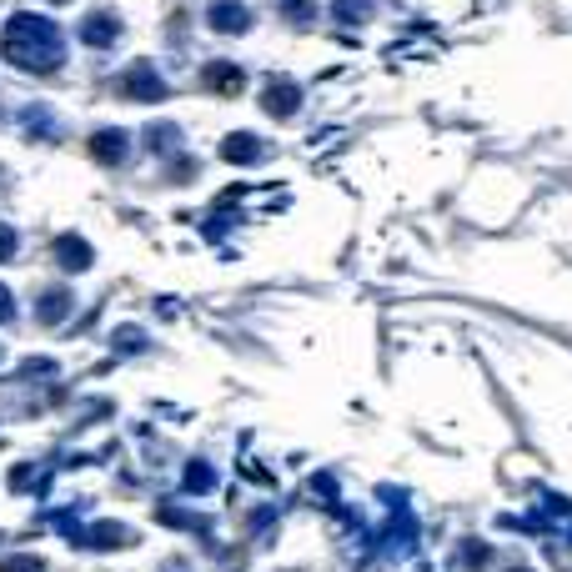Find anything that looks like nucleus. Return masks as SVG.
Listing matches in <instances>:
<instances>
[{
  "label": "nucleus",
  "instance_id": "6",
  "mask_svg": "<svg viewBox=\"0 0 572 572\" xmlns=\"http://www.w3.org/2000/svg\"><path fill=\"white\" fill-rule=\"evenodd\" d=\"M126 151H131V136H126L121 126H101V131L91 136V156H96V161H106V166H121V161H126Z\"/></svg>",
  "mask_w": 572,
  "mask_h": 572
},
{
  "label": "nucleus",
  "instance_id": "14",
  "mask_svg": "<svg viewBox=\"0 0 572 572\" xmlns=\"http://www.w3.org/2000/svg\"><path fill=\"white\" fill-rule=\"evenodd\" d=\"M181 482H186V492H211L216 487V467L196 457V462H186V477Z\"/></svg>",
  "mask_w": 572,
  "mask_h": 572
},
{
  "label": "nucleus",
  "instance_id": "23",
  "mask_svg": "<svg viewBox=\"0 0 572 572\" xmlns=\"http://www.w3.org/2000/svg\"><path fill=\"white\" fill-rule=\"evenodd\" d=\"M51 6H66V0H51Z\"/></svg>",
  "mask_w": 572,
  "mask_h": 572
},
{
  "label": "nucleus",
  "instance_id": "16",
  "mask_svg": "<svg viewBox=\"0 0 572 572\" xmlns=\"http://www.w3.org/2000/svg\"><path fill=\"white\" fill-rule=\"evenodd\" d=\"M11 487H16V492H46L51 477H46L41 467H16V472H11Z\"/></svg>",
  "mask_w": 572,
  "mask_h": 572
},
{
  "label": "nucleus",
  "instance_id": "12",
  "mask_svg": "<svg viewBox=\"0 0 572 572\" xmlns=\"http://www.w3.org/2000/svg\"><path fill=\"white\" fill-rule=\"evenodd\" d=\"M372 11H377L372 0H337V6H332L337 26H352V31H357V26H367V21H372Z\"/></svg>",
  "mask_w": 572,
  "mask_h": 572
},
{
  "label": "nucleus",
  "instance_id": "20",
  "mask_svg": "<svg viewBox=\"0 0 572 572\" xmlns=\"http://www.w3.org/2000/svg\"><path fill=\"white\" fill-rule=\"evenodd\" d=\"M16 322V297H11V286H0V327Z\"/></svg>",
  "mask_w": 572,
  "mask_h": 572
},
{
  "label": "nucleus",
  "instance_id": "7",
  "mask_svg": "<svg viewBox=\"0 0 572 572\" xmlns=\"http://www.w3.org/2000/svg\"><path fill=\"white\" fill-rule=\"evenodd\" d=\"M266 156V146H261V136H251V131H231L226 141H221V161H231V166H251V161H261Z\"/></svg>",
  "mask_w": 572,
  "mask_h": 572
},
{
  "label": "nucleus",
  "instance_id": "11",
  "mask_svg": "<svg viewBox=\"0 0 572 572\" xmlns=\"http://www.w3.org/2000/svg\"><path fill=\"white\" fill-rule=\"evenodd\" d=\"M71 292H66V286H51V292L36 302V312H41V322H61V317H71Z\"/></svg>",
  "mask_w": 572,
  "mask_h": 572
},
{
  "label": "nucleus",
  "instance_id": "22",
  "mask_svg": "<svg viewBox=\"0 0 572 572\" xmlns=\"http://www.w3.org/2000/svg\"><path fill=\"white\" fill-rule=\"evenodd\" d=\"M507 572H532V567H507Z\"/></svg>",
  "mask_w": 572,
  "mask_h": 572
},
{
  "label": "nucleus",
  "instance_id": "9",
  "mask_svg": "<svg viewBox=\"0 0 572 572\" xmlns=\"http://www.w3.org/2000/svg\"><path fill=\"white\" fill-rule=\"evenodd\" d=\"M56 261H61L66 271H86V266L96 261V251H91L81 236H61V241H56Z\"/></svg>",
  "mask_w": 572,
  "mask_h": 572
},
{
  "label": "nucleus",
  "instance_id": "5",
  "mask_svg": "<svg viewBox=\"0 0 572 572\" xmlns=\"http://www.w3.org/2000/svg\"><path fill=\"white\" fill-rule=\"evenodd\" d=\"M81 41H86L91 51L116 46V41H121V16H116V11H91V16L81 21Z\"/></svg>",
  "mask_w": 572,
  "mask_h": 572
},
{
  "label": "nucleus",
  "instance_id": "1",
  "mask_svg": "<svg viewBox=\"0 0 572 572\" xmlns=\"http://www.w3.org/2000/svg\"><path fill=\"white\" fill-rule=\"evenodd\" d=\"M0 51L16 71H31V76H51L66 66V31L51 21V16H36V11H21L6 21V36H0Z\"/></svg>",
  "mask_w": 572,
  "mask_h": 572
},
{
  "label": "nucleus",
  "instance_id": "18",
  "mask_svg": "<svg viewBox=\"0 0 572 572\" xmlns=\"http://www.w3.org/2000/svg\"><path fill=\"white\" fill-rule=\"evenodd\" d=\"M16 251H21V236H16V231H11L6 221H0V261H11Z\"/></svg>",
  "mask_w": 572,
  "mask_h": 572
},
{
  "label": "nucleus",
  "instance_id": "8",
  "mask_svg": "<svg viewBox=\"0 0 572 572\" xmlns=\"http://www.w3.org/2000/svg\"><path fill=\"white\" fill-rule=\"evenodd\" d=\"M71 542H76V547H126L131 532H126L121 522H96V527H81Z\"/></svg>",
  "mask_w": 572,
  "mask_h": 572
},
{
  "label": "nucleus",
  "instance_id": "19",
  "mask_svg": "<svg viewBox=\"0 0 572 572\" xmlns=\"http://www.w3.org/2000/svg\"><path fill=\"white\" fill-rule=\"evenodd\" d=\"M462 562H467V567L477 572V567L487 562V542H467V547H462Z\"/></svg>",
  "mask_w": 572,
  "mask_h": 572
},
{
  "label": "nucleus",
  "instance_id": "4",
  "mask_svg": "<svg viewBox=\"0 0 572 572\" xmlns=\"http://www.w3.org/2000/svg\"><path fill=\"white\" fill-rule=\"evenodd\" d=\"M206 26H211L216 36H246V31H251V11L241 6V0H211Z\"/></svg>",
  "mask_w": 572,
  "mask_h": 572
},
{
  "label": "nucleus",
  "instance_id": "10",
  "mask_svg": "<svg viewBox=\"0 0 572 572\" xmlns=\"http://www.w3.org/2000/svg\"><path fill=\"white\" fill-rule=\"evenodd\" d=\"M201 76H206V86H211V91H226V96H236V91H241V66H231V61H211Z\"/></svg>",
  "mask_w": 572,
  "mask_h": 572
},
{
  "label": "nucleus",
  "instance_id": "2",
  "mask_svg": "<svg viewBox=\"0 0 572 572\" xmlns=\"http://www.w3.org/2000/svg\"><path fill=\"white\" fill-rule=\"evenodd\" d=\"M116 91H121L126 101H166V96H171V86L161 81V71H156L151 61H131V66L121 71Z\"/></svg>",
  "mask_w": 572,
  "mask_h": 572
},
{
  "label": "nucleus",
  "instance_id": "13",
  "mask_svg": "<svg viewBox=\"0 0 572 572\" xmlns=\"http://www.w3.org/2000/svg\"><path fill=\"white\" fill-rule=\"evenodd\" d=\"M276 11L286 16V26H297V31H307V26L317 21V0H276Z\"/></svg>",
  "mask_w": 572,
  "mask_h": 572
},
{
  "label": "nucleus",
  "instance_id": "15",
  "mask_svg": "<svg viewBox=\"0 0 572 572\" xmlns=\"http://www.w3.org/2000/svg\"><path fill=\"white\" fill-rule=\"evenodd\" d=\"M176 146H181V131H176V126H151V131H146V151H151V156H166V151H176Z\"/></svg>",
  "mask_w": 572,
  "mask_h": 572
},
{
  "label": "nucleus",
  "instance_id": "17",
  "mask_svg": "<svg viewBox=\"0 0 572 572\" xmlns=\"http://www.w3.org/2000/svg\"><path fill=\"white\" fill-rule=\"evenodd\" d=\"M111 347H116V352H136V347H146V332H136V327H121V332L111 337Z\"/></svg>",
  "mask_w": 572,
  "mask_h": 572
},
{
  "label": "nucleus",
  "instance_id": "21",
  "mask_svg": "<svg viewBox=\"0 0 572 572\" xmlns=\"http://www.w3.org/2000/svg\"><path fill=\"white\" fill-rule=\"evenodd\" d=\"M6 572H41V562L36 557H16V562H6Z\"/></svg>",
  "mask_w": 572,
  "mask_h": 572
},
{
  "label": "nucleus",
  "instance_id": "3",
  "mask_svg": "<svg viewBox=\"0 0 572 572\" xmlns=\"http://www.w3.org/2000/svg\"><path fill=\"white\" fill-rule=\"evenodd\" d=\"M261 111L266 116H297L302 111V86L292 81V76H271L266 86H261Z\"/></svg>",
  "mask_w": 572,
  "mask_h": 572
}]
</instances>
